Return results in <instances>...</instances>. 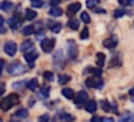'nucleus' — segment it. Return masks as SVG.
Segmentation results:
<instances>
[{"label":"nucleus","mask_w":134,"mask_h":122,"mask_svg":"<svg viewBox=\"0 0 134 122\" xmlns=\"http://www.w3.org/2000/svg\"><path fill=\"white\" fill-rule=\"evenodd\" d=\"M21 32H22V34L23 35H31V34H34V33H36V28H35V26L34 25H26L25 27H23L22 28V30H21Z\"/></svg>","instance_id":"24"},{"label":"nucleus","mask_w":134,"mask_h":122,"mask_svg":"<svg viewBox=\"0 0 134 122\" xmlns=\"http://www.w3.org/2000/svg\"><path fill=\"white\" fill-rule=\"evenodd\" d=\"M30 2H35V1H39V0H29Z\"/></svg>","instance_id":"52"},{"label":"nucleus","mask_w":134,"mask_h":122,"mask_svg":"<svg viewBox=\"0 0 134 122\" xmlns=\"http://www.w3.org/2000/svg\"><path fill=\"white\" fill-rule=\"evenodd\" d=\"M49 121V115L48 114H43L38 118V122H48Z\"/></svg>","instance_id":"37"},{"label":"nucleus","mask_w":134,"mask_h":122,"mask_svg":"<svg viewBox=\"0 0 134 122\" xmlns=\"http://www.w3.org/2000/svg\"><path fill=\"white\" fill-rule=\"evenodd\" d=\"M39 86V80L37 77H34L31 79H29L27 82H26V88L30 91H35Z\"/></svg>","instance_id":"23"},{"label":"nucleus","mask_w":134,"mask_h":122,"mask_svg":"<svg viewBox=\"0 0 134 122\" xmlns=\"http://www.w3.org/2000/svg\"><path fill=\"white\" fill-rule=\"evenodd\" d=\"M7 73L13 75V76H17V75H21L24 74L26 72V66H24L22 63H20L19 60H15L13 63H10L7 66Z\"/></svg>","instance_id":"3"},{"label":"nucleus","mask_w":134,"mask_h":122,"mask_svg":"<svg viewBox=\"0 0 134 122\" xmlns=\"http://www.w3.org/2000/svg\"><path fill=\"white\" fill-rule=\"evenodd\" d=\"M90 122H104V118H102V117L95 115V116H93V117L91 118Z\"/></svg>","instance_id":"40"},{"label":"nucleus","mask_w":134,"mask_h":122,"mask_svg":"<svg viewBox=\"0 0 134 122\" xmlns=\"http://www.w3.org/2000/svg\"><path fill=\"white\" fill-rule=\"evenodd\" d=\"M43 77H44L47 81H52V80L54 79L53 73H52L51 71H48V70H46V71L43 72Z\"/></svg>","instance_id":"36"},{"label":"nucleus","mask_w":134,"mask_h":122,"mask_svg":"<svg viewBox=\"0 0 134 122\" xmlns=\"http://www.w3.org/2000/svg\"><path fill=\"white\" fill-rule=\"evenodd\" d=\"M100 3V0H86V6L90 9H94L96 5Z\"/></svg>","instance_id":"33"},{"label":"nucleus","mask_w":134,"mask_h":122,"mask_svg":"<svg viewBox=\"0 0 134 122\" xmlns=\"http://www.w3.org/2000/svg\"><path fill=\"white\" fill-rule=\"evenodd\" d=\"M130 14H131V11L128 10L126 7H118L113 11V17L115 19H120V18L125 17L126 15H130Z\"/></svg>","instance_id":"15"},{"label":"nucleus","mask_w":134,"mask_h":122,"mask_svg":"<svg viewBox=\"0 0 134 122\" xmlns=\"http://www.w3.org/2000/svg\"><path fill=\"white\" fill-rule=\"evenodd\" d=\"M15 116L18 118H27L28 117V111L25 108H19L18 111H16Z\"/></svg>","instance_id":"32"},{"label":"nucleus","mask_w":134,"mask_h":122,"mask_svg":"<svg viewBox=\"0 0 134 122\" xmlns=\"http://www.w3.org/2000/svg\"><path fill=\"white\" fill-rule=\"evenodd\" d=\"M49 94H50V87L44 86L41 88V90L39 92V97H41L43 99H47L49 97Z\"/></svg>","instance_id":"26"},{"label":"nucleus","mask_w":134,"mask_h":122,"mask_svg":"<svg viewBox=\"0 0 134 122\" xmlns=\"http://www.w3.org/2000/svg\"><path fill=\"white\" fill-rule=\"evenodd\" d=\"M118 3L125 7V6H130V0H118Z\"/></svg>","instance_id":"43"},{"label":"nucleus","mask_w":134,"mask_h":122,"mask_svg":"<svg viewBox=\"0 0 134 122\" xmlns=\"http://www.w3.org/2000/svg\"><path fill=\"white\" fill-rule=\"evenodd\" d=\"M88 98H89L88 93L86 91H84V90H81V91H79L76 93V95L74 97V103L76 105L81 106V105H83L84 103H86L88 101Z\"/></svg>","instance_id":"10"},{"label":"nucleus","mask_w":134,"mask_h":122,"mask_svg":"<svg viewBox=\"0 0 134 122\" xmlns=\"http://www.w3.org/2000/svg\"><path fill=\"white\" fill-rule=\"evenodd\" d=\"M133 25H134V22H133Z\"/></svg>","instance_id":"53"},{"label":"nucleus","mask_w":134,"mask_h":122,"mask_svg":"<svg viewBox=\"0 0 134 122\" xmlns=\"http://www.w3.org/2000/svg\"><path fill=\"white\" fill-rule=\"evenodd\" d=\"M122 66V54L120 52H116L109 62V68H117Z\"/></svg>","instance_id":"12"},{"label":"nucleus","mask_w":134,"mask_h":122,"mask_svg":"<svg viewBox=\"0 0 134 122\" xmlns=\"http://www.w3.org/2000/svg\"><path fill=\"white\" fill-rule=\"evenodd\" d=\"M62 14H63V9H62V7H60V6H53V7H51V8L49 9V11H48V15L51 16V17H53V18L61 17Z\"/></svg>","instance_id":"22"},{"label":"nucleus","mask_w":134,"mask_h":122,"mask_svg":"<svg viewBox=\"0 0 134 122\" xmlns=\"http://www.w3.org/2000/svg\"><path fill=\"white\" fill-rule=\"evenodd\" d=\"M67 26L71 29V30H77L80 27V20L75 19V18H71L68 22H67Z\"/></svg>","instance_id":"25"},{"label":"nucleus","mask_w":134,"mask_h":122,"mask_svg":"<svg viewBox=\"0 0 134 122\" xmlns=\"http://www.w3.org/2000/svg\"><path fill=\"white\" fill-rule=\"evenodd\" d=\"M71 80V76L69 74H59L58 75V82L60 84H66Z\"/></svg>","instance_id":"29"},{"label":"nucleus","mask_w":134,"mask_h":122,"mask_svg":"<svg viewBox=\"0 0 134 122\" xmlns=\"http://www.w3.org/2000/svg\"><path fill=\"white\" fill-rule=\"evenodd\" d=\"M99 103H100V107H102V109H103L104 112L109 113V112L112 111V105H111V103H110L107 99H102Z\"/></svg>","instance_id":"31"},{"label":"nucleus","mask_w":134,"mask_h":122,"mask_svg":"<svg viewBox=\"0 0 134 122\" xmlns=\"http://www.w3.org/2000/svg\"><path fill=\"white\" fill-rule=\"evenodd\" d=\"M117 44H118V38L115 34H111L109 38L103 41V46L107 49H113L117 46Z\"/></svg>","instance_id":"11"},{"label":"nucleus","mask_w":134,"mask_h":122,"mask_svg":"<svg viewBox=\"0 0 134 122\" xmlns=\"http://www.w3.org/2000/svg\"><path fill=\"white\" fill-rule=\"evenodd\" d=\"M4 92H5V89H4V84H2V86H0V97L4 94Z\"/></svg>","instance_id":"48"},{"label":"nucleus","mask_w":134,"mask_h":122,"mask_svg":"<svg viewBox=\"0 0 134 122\" xmlns=\"http://www.w3.org/2000/svg\"><path fill=\"white\" fill-rule=\"evenodd\" d=\"M4 66H5V60L3 58H0V76L2 75V71H3Z\"/></svg>","instance_id":"44"},{"label":"nucleus","mask_w":134,"mask_h":122,"mask_svg":"<svg viewBox=\"0 0 134 122\" xmlns=\"http://www.w3.org/2000/svg\"><path fill=\"white\" fill-rule=\"evenodd\" d=\"M81 20L85 23V24H89L91 22V18H90V15L87 13V11H82L81 13V16H80Z\"/></svg>","instance_id":"34"},{"label":"nucleus","mask_w":134,"mask_h":122,"mask_svg":"<svg viewBox=\"0 0 134 122\" xmlns=\"http://www.w3.org/2000/svg\"><path fill=\"white\" fill-rule=\"evenodd\" d=\"M52 63L53 68L55 70H62L66 66V57L64 55V51L62 49L57 50L52 55Z\"/></svg>","instance_id":"2"},{"label":"nucleus","mask_w":134,"mask_h":122,"mask_svg":"<svg viewBox=\"0 0 134 122\" xmlns=\"http://www.w3.org/2000/svg\"><path fill=\"white\" fill-rule=\"evenodd\" d=\"M104 122H115V121L112 117H108V118H104Z\"/></svg>","instance_id":"47"},{"label":"nucleus","mask_w":134,"mask_h":122,"mask_svg":"<svg viewBox=\"0 0 134 122\" xmlns=\"http://www.w3.org/2000/svg\"><path fill=\"white\" fill-rule=\"evenodd\" d=\"M89 28L88 27H84L80 33V39L81 40H87L89 38Z\"/></svg>","instance_id":"35"},{"label":"nucleus","mask_w":134,"mask_h":122,"mask_svg":"<svg viewBox=\"0 0 134 122\" xmlns=\"http://www.w3.org/2000/svg\"><path fill=\"white\" fill-rule=\"evenodd\" d=\"M74 116L69 114V113H62L60 115V121L61 122H73L74 121Z\"/></svg>","instance_id":"28"},{"label":"nucleus","mask_w":134,"mask_h":122,"mask_svg":"<svg viewBox=\"0 0 134 122\" xmlns=\"http://www.w3.org/2000/svg\"><path fill=\"white\" fill-rule=\"evenodd\" d=\"M17 49H18V46H17V43L13 40H8L4 43L3 45V50L4 52L8 55V56H14L17 52Z\"/></svg>","instance_id":"8"},{"label":"nucleus","mask_w":134,"mask_h":122,"mask_svg":"<svg viewBox=\"0 0 134 122\" xmlns=\"http://www.w3.org/2000/svg\"><path fill=\"white\" fill-rule=\"evenodd\" d=\"M95 64L98 68H103L105 66V62H106V54L104 52H96L95 54Z\"/></svg>","instance_id":"16"},{"label":"nucleus","mask_w":134,"mask_h":122,"mask_svg":"<svg viewBox=\"0 0 134 122\" xmlns=\"http://www.w3.org/2000/svg\"><path fill=\"white\" fill-rule=\"evenodd\" d=\"M61 3V0H49V5L51 7L53 6H59V4Z\"/></svg>","instance_id":"42"},{"label":"nucleus","mask_w":134,"mask_h":122,"mask_svg":"<svg viewBox=\"0 0 134 122\" xmlns=\"http://www.w3.org/2000/svg\"><path fill=\"white\" fill-rule=\"evenodd\" d=\"M81 8H82V3L81 2H73V3H71V4H69L67 6L66 14H67L68 17L72 18Z\"/></svg>","instance_id":"13"},{"label":"nucleus","mask_w":134,"mask_h":122,"mask_svg":"<svg viewBox=\"0 0 134 122\" xmlns=\"http://www.w3.org/2000/svg\"><path fill=\"white\" fill-rule=\"evenodd\" d=\"M7 32V28L5 26H0V34H4Z\"/></svg>","instance_id":"46"},{"label":"nucleus","mask_w":134,"mask_h":122,"mask_svg":"<svg viewBox=\"0 0 134 122\" xmlns=\"http://www.w3.org/2000/svg\"><path fill=\"white\" fill-rule=\"evenodd\" d=\"M0 26H4V19L1 15H0Z\"/></svg>","instance_id":"50"},{"label":"nucleus","mask_w":134,"mask_h":122,"mask_svg":"<svg viewBox=\"0 0 134 122\" xmlns=\"http://www.w3.org/2000/svg\"><path fill=\"white\" fill-rule=\"evenodd\" d=\"M85 84L87 88H93V89H97L100 90L104 87V80L102 78H96V77H88L85 80Z\"/></svg>","instance_id":"7"},{"label":"nucleus","mask_w":134,"mask_h":122,"mask_svg":"<svg viewBox=\"0 0 134 122\" xmlns=\"http://www.w3.org/2000/svg\"><path fill=\"white\" fill-rule=\"evenodd\" d=\"M54 46H55V39L54 38H50V39L46 38L40 42V47H41L42 51L45 53H50L53 50Z\"/></svg>","instance_id":"6"},{"label":"nucleus","mask_w":134,"mask_h":122,"mask_svg":"<svg viewBox=\"0 0 134 122\" xmlns=\"http://www.w3.org/2000/svg\"><path fill=\"white\" fill-rule=\"evenodd\" d=\"M67 56L71 60H75L79 56V47L74 40H67Z\"/></svg>","instance_id":"4"},{"label":"nucleus","mask_w":134,"mask_h":122,"mask_svg":"<svg viewBox=\"0 0 134 122\" xmlns=\"http://www.w3.org/2000/svg\"><path fill=\"white\" fill-rule=\"evenodd\" d=\"M22 23H23V18H22V16H21V14L19 11L15 13L14 16L10 17L7 20V24L10 27V29H13V30H17L21 26Z\"/></svg>","instance_id":"5"},{"label":"nucleus","mask_w":134,"mask_h":122,"mask_svg":"<svg viewBox=\"0 0 134 122\" xmlns=\"http://www.w3.org/2000/svg\"><path fill=\"white\" fill-rule=\"evenodd\" d=\"M111 105H112V111H113V113H114V114H118V106H117V104H116L115 102H113Z\"/></svg>","instance_id":"45"},{"label":"nucleus","mask_w":134,"mask_h":122,"mask_svg":"<svg viewBox=\"0 0 134 122\" xmlns=\"http://www.w3.org/2000/svg\"><path fill=\"white\" fill-rule=\"evenodd\" d=\"M128 93H129V95H130L131 97H134V87H132V88L129 90Z\"/></svg>","instance_id":"49"},{"label":"nucleus","mask_w":134,"mask_h":122,"mask_svg":"<svg viewBox=\"0 0 134 122\" xmlns=\"http://www.w3.org/2000/svg\"><path fill=\"white\" fill-rule=\"evenodd\" d=\"M85 109H86V112H88V113H90V114L95 113L96 109H97V103H96V101L93 100V99L88 100V101L85 103Z\"/></svg>","instance_id":"14"},{"label":"nucleus","mask_w":134,"mask_h":122,"mask_svg":"<svg viewBox=\"0 0 134 122\" xmlns=\"http://www.w3.org/2000/svg\"><path fill=\"white\" fill-rule=\"evenodd\" d=\"M44 2L43 0H39V1H35V2H31V6L32 7H36V8H41L43 6Z\"/></svg>","instance_id":"38"},{"label":"nucleus","mask_w":134,"mask_h":122,"mask_svg":"<svg viewBox=\"0 0 134 122\" xmlns=\"http://www.w3.org/2000/svg\"><path fill=\"white\" fill-rule=\"evenodd\" d=\"M24 82H25V80H21V81H16V82H14L13 83V88L14 89H20L23 84H24Z\"/></svg>","instance_id":"39"},{"label":"nucleus","mask_w":134,"mask_h":122,"mask_svg":"<svg viewBox=\"0 0 134 122\" xmlns=\"http://www.w3.org/2000/svg\"><path fill=\"white\" fill-rule=\"evenodd\" d=\"M49 29L54 33H59L62 29V23H60V22H50L49 23Z\"/></svg>","instance_id":"30"},{"label":"nucleus","mask_w":134,"mask_h":122,"mask_svg":"<svg viewBox=\"0 0 134 122\" xmlns=\"http://www.w3.org/2000/svg\"><path fill=\"white\" fill-rule=\"evenodd\" d=\"M23 57H24L25 62H26L27 64H29L30 67L32 68V67H35V66H32V64H34V63L36 62V59L39 57V53H38V51H37L35 48H32V49H30L29 51L25 52L24 55H23Z\"/></svg>","instance_id":"9"},{"label":"nucleus","mask_w":134,"mask_h":122,"mask_svg":"<svg viewBox=\"0 0 134 122\" xmlns=\"http://www.w3.org/2000/svg\"><path fill=\"white\" fill-rule=\"evenodd\" d=\"M14 8V3L12 1H8V0H3L0 2V9L5 11V13H8L12 9Z\"/></svg>","instance_id":"18"},{"label":"nucleus","mask_w":134,"mask_h":122,"mask_svg":"<svg viewBox=\"0 0 134 122\" xmlns=\"http://www.w3.org/2000/svg\"><path fill=\"white\" fill-rule=\"evenodd\" d=\"M38 16V13L36 10H34L32 8H25L24 11V19L27 21H31L34 19H36Z\"/></svg>","instance_id":"19"},{"label":"nucleus","mask_w":134,"mask_h":122,"mask_svg":"<svg viewBox=\"0 0 134 122\" xmlns=\"http://www.w3.org/2000/svg\"><path fill=\"white\" fill-rule=\"evenodd\" d=\"M32 48H35V46H34V42L31 41V40H25L22 44H21V46H20V50L22 51V52H27V51H29L30 49H32Z\"/></svg>","instance_id":"20"},{"label":"nucleus","mask_w":134,"mask_h":122,"mask_svg":"<svg viewBox=\"0 0 134 122\" xmlns=\"http://www.w3.org/2000/svg\"><path fill=\"white\" fill-rule=\"evenodd\" d=\"M117 122H134V114L127 111L119 117Z\"/></svg>","instance_id":"17"},{"label":"nucleus","mask_w":134,"mask_h":122,"mask_svg":"<svg viewBox=\"0 0 134 122\" xmlns=\"http://www.w3.org/2000/svg\"><path fill=\"white\" fill-rule=\"evenodd\" d=\"M19 102H20L19 95L17 93H10L8 96L0 100V108L4 112H7L8 109H10L14 105L18 104Z\"/></svg>","instance_id":"1"},{"label":"nucleus","mask_w":134,"mask_h":122,"mask_svg":"<svg viewBox=\"0 0 134 122\" xmlns=\"http://www.w3.org/2000/svg\"><path fill=\"white\" fill-rule=\"evenodd\" d=\"M92 10H93V13H95V14H106V13H107V10L104 9V8H102V7H96V8H94V9H92Z\"/></svg>","instance_id":"41"},{"label":"nucleus","mask_w":134,"mask_h":122,"mask_svg":"<svg viewBox=\"0 0 134 122\" xmlns=\"http://www.w3.org/2000/svg\"><path fill=\"white\" fill-rule=\"evenodd\" d=\"M62 95L67 99H74V91L71 88H64L62 90Z\"/></svg>","instance_id":"27"},{"label":"nucleus","mask_w":134,"mask_h":122,"mask_svg":"<svg viewBox=\"0 0 134 122\" xmlns=\"http://www.w3.org/2000/svg\"><path fill=\"white\" fill-rule=\"evenodd\" d=\"M86 71H88L90 74L93 75V77H96V78H100L102 77V74H103V69L102 68H98V67H96V68L88 67L84 72H86Z\"/></svg>","instance_id":"21"},{"label":"nucleus","mask_w":134,"mask_h":122,"mask_svg":"<svg viewBox=\"0 0 134 122\" xmlns=\"http://www.w3.org/2000/svg\"><path fill=\"white\" fill-rule=\"evenodd\" d=\"M134 5V0H130V6Z\"/></svg>","instance_id":"51"}]
</instances>
